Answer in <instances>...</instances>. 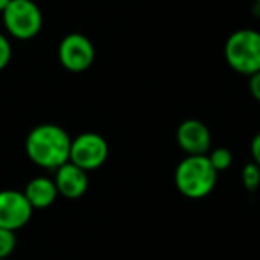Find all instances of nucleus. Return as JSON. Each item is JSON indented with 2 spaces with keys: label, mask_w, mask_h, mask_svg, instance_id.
I'll use <instances>...</instances> for the list:
<instances>
[{
  "label": "nucleus",
  "mask_w": 260,
  "mask_h": 260,
  "mask_svg": "<svg viewBox=\"0 0 260 260\" xmlns=\"http://www.w3.org/2000/svg\"><path fill=\"white\" fill-rule=\"evenodd\" d=\"M72 138L62 126L55 123L36 125L25 138V153L30 162L43 170L55 171L70 162Z\"/></svg>",
  "instance_id": "nucleus-1"
},
{
  "label": "nucleus",
  "mask_w": 260,
  "mask_h": 260,
  "mask_svg": "<svg viewBox=\"0 0 260 260\" xmlns=\"http://www.w3.org/2000/svg\"><path fill=\"white\" fill-rule=\"evenodd\" d=\"M217 171L207 155H185L175 168V185L189 200H202L214 191Z\"/></svg>",
  "instance_id": "nucleus-2"
},
{
  "label": "nucleus",
  "mask_w": 260,
  "mask_h": 260,
  "mask_svg": "<svg viewBox=\"0 0 260 260\" xmlns=\"http://www.w3.org/2000/svg\"><path fill=\"white\" fill-rule=\"evenodd\" d=\"M224 61L235 73L251 77L260 72V30L237 29L224 41Z\"/></svg>",
  "instance_id": "nucleus-3"
},
{
  "label": "nucleus",
  "mask_w": 260,
  "mask_h": 260,
  "mask_svg": "<svg viewBox=\"0 0 260 260\" xmlns=\"http://www.w3.org/2000/svg\"><path fill=\"white\" fill-rule=\"evenodd\" d=\"M2 23L8 36L29 41L43 29V13L34 0H11L2 13Z\"/></svg>",
  "instance_id": "nucleus-4"
},
{
  "label": "nucleus",
  "mask_w": 260,
  "mask_h": 260,
  "mask_svg": "<svg viewBox=\"0 0 260 260\" xmlns=\"http://www.w3.org/2000/svg\"><path fill=\"white\" fill-rule=\"evenodd\" d=\"M109 159V143L98 132H82L72 138L70 148V162L84 171L100 170Z\"/></svg>",
  "instance_id": "nucleus-5"
},
{
  "label": "nucleus",
  "mask_w": 260,
  "mask_h": 260,
  "mask_svg": "<svg viewBox=\"0 0 260 260\" xmlns=\"http://www.w3.org/2000/svg\"><path fill=\"white\" fill-rule=\"evenodd\" d=\"M59 62L70 73H84L93 66L96 50L93 41L80 32L66 34L57 47Z\"/></svg>",
  "instance_id": "nucleus-6"
},
{
  "label": "nucleus",
  "mask_w": 260,
  "mask_h": 260,
  "mask_svg": "<svg viewBox=\"0 0 260 260\" xmlns=\"http://www.w3.org/2000/svg\"><path fill=\"white\" fill-rule=\"evenodd\" d=\"M34 209L27 202L23 191L2 189L0 191V228L18 232L32 217Z\"/></svg>",
  "instance_id": "nucleus-7"
},
{
  "label": "nucleus",
  "mask_w": 260,
  "mask_h": 260,
  "mask_svg": "<svg viewBox=\"0 0 260 260\" xmlns=\"http://www.w3.org/2000/svg\"><path fill=\"white\" fill-rule=\"evenodd\" d=\"M177 145L185 155H207L212 150V134L203 121L189 118L177 126Z\"/></svg>",
  "instance_id": "nucleus-8"
},
{
  "label": "nucleus",
  "mask_w": 260,
  "mask_h": 260,
  "mask_svg": "<svg viewBox=\"0 0 260 260\" xmlns=\"http://www.w3.org/2000/svg\"><path fill=\"white\" fill-rule=\"evenodd\" d=\"M54 182L57 187L59 196L68 200H79L89 189V173L80 170L72 162L62 164L54 171Z\"/></svg>",
  "instance_id": "nucleus-9"
},
{
  "label": "nucleus",
  "mask_w": 260,
  "mask_h": 260,
  "mask_svg": "<svg viewBox=\"0 0 260 260\" xmlns=\"http://www.w3.org/2000/svg\"><path fill=\"white\" fill-rule=\"evenodd\" d=\"M23 194H25L27 202L30 203V207L34 210H43L54 205L59 192L57 187H55L54 178L40 175V177H34L27 182L25 189H23Z\"/></svg>",
  "instance_id": "nucleus-10"
},
{
  "label": "nucleus",
  "mask_w": 260,
  "mask_h": 260,
  "mask_svg": "<svg viewBox=\"0 0 260 260\" xmlns=\"http://www.w3.org/2000/svg\"><path fill=\"white\" fill-rule=\"evenodd\" d=\"M241 184L248 192H255L260 187V168L255 162H246L241 170Z\"/></svg>",
  "instance_id": "nucleus-11"
},
{
  "label": "nucleus",
  "mask_w": 260,
  "mask_h": 260,
  "mask_svg": "<svg viewBox=\"0 0 260 260\" xmlns=\"http://www.w3.org/2000/svg\"><path fill=\"white\" fill-rule=\"evenodd\" d=\"M207 157H209L210 164H212V168L217 171V173L230 170V166L234 164V153H232L228 148H224V146L210 150V152L207 153Z\"/></svg>",
  "instance_id": "nucleus-12"
},
{
  "label": "nucleus",
  "mask_w": 260,
  "mask_h": 260,
  "mask_svg": "<svg viewBox=\"0 0 260 260\" xmlns=\"http://www.w3.org/2000/svg\"><path fill=\"white\" fill-rule=\"evenodd\" d=\"M16 232L0 228V260H9L16 249Z\"/></svg>",
  "instance_id": "nucleus-13"
},
{
  "label": "nucleus",
  "mask_w": 260,
  "mask_h": 260,
  "mask_svg": "<svg viewBox=\"0 0 260 260\" xmlns=\"http://www.w3.org/2000/svg\"><path fill=\"white\" fill-rule=\"evenodd\" d=\"M13 57V45L4 32H0V72L8 68Z\"/></svg>",
  "instance_id": "nucleus-14"
},
{
  "label": "nucleus",
  "mask_w": 260,
  "mask_h": 260,
  "mask_svg": "<svg viewBox=\"0 0 260 260\" xmlns=\"http://www.w3.org/2000/svg\"><path fill=\"white\" fill-rule=\"evenodd\" d=\"M248 87H249V93H251V96L260 104V72H256L255 75L249 77Z\"/></svg>",
  "instance_id": "nucleus-15"
},
{
  "label": "nucleus",
  "mask_w": 260,
  "mask_h": 260,
  "mask_svg": "<svg viewBox=\"0 0 260 260\" xmlns=\"http://www.w3.org/2000/svg\"><path fill=\"white\" fill-rule=\"evenodd\" d=\"M249 152H251V160L260 168V132L251 139V145H249Z\"/></svg>",
  "instance_id": "nucleus-16"
},
{
  "label": "nucleus",
  "mask_w": 260,
  "mask_h": 260,
  "mask_svg": "<svg viewBox=\"0 0 260 260\" xmlns=\"http://www.w3.org/2000/svg\"><path fill=\"white\" fill-rule=\"evenodd\" d=\"M9 4H11V0H0V15L4 13V9L8 8Z\"/></svg>",
  "instance_id": "nucleus-17"
},
{
  "label": "nucleus",
  "mask_w": 260,
  "mask_h": 260,
  "mask_svg": "<svg viewBox=\"0 0 260 260\" xmlns=\"http://www.w3.org/2000/svg\"><path fill=\"white\" fill-rule=\"evenodd\" d=\"M253 11H255V16L260 18V4H255V2H253Z\"/></svg>",
  "instance_id": "nucleus-18"
},
{
  "label": "nucleus",
  "mask_w": 260,
  "mask_h": 260,
  "mask_svg": "<svg viewBox=\"0 0 260 260\" xmlns=\"http://www.w3.org/2000/svg\"><path fill=\"white\" fill-rule=\"evenodd\" d=\"M253 2H255V4H260V0H253Z\"/></svg>",
  "instance_id": "nucleus-19"
}]
</instances>
